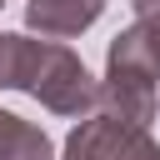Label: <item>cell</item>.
<instances>
[{
  "label": "cell",
  "mask_w": 160,
  "mask_h": 160,
  "mask_svg": "<svg viewBox=\"0 0 160 160\" xmlns=\"http://www.w3.org/2000/svg\"><path fill=\"white\" fill-rule=\"evenodd\" d=\"M100 15H105V0H30V5H25V25H30L40 40L85 35Z\"/></svg>",
  "instance_id": "obj_4"
},
{
  "label": "cell",
  "mask_w": 160,
  "mask_h": 160,
  "mask_svg": "<svg viewBox=\"0 0 160 160\" xmlns=\"http://www.w3.org/2000/svg\"><path fill=\"white\" fill-rule=\"evenodd\" d=\"M130 5H135L140 20H155V25H160V0H130Z\"/></svg>",
  "instance_id": "obj_6"
},
{
  "label": "cell",
  "mask_w": 160,
  "mask_h": 160,
  "mask_svg": "<svg viewBox=\"0 0 160 160\" xmlns=\"http://www.w3.org/2000/svg\"><path fill=\"white\" fill-rule=\"evenodd\" d=\"M0 160H55V145L40 125L0 110Z\"/></svg>",
  "instance_id": "obj_5"
},
{
  "label": "cell",
  "mask_w": 160,
  "mask_h": 160,
  "mask_svg": "<svg viewBox=\"0 0 160 160\" xmlns=\"http://www.w3.org/2000/svg\"><path fill=\"white\" fill-rule=\"evenodd\" d=\"M0 10H5V0H0Z\"/></svg>",
  "instance_id": "obj_7"
},
{
  "label": "cell",
  "mask_w": 160,
  "mask_h": 160,
  "mask_svg": "<svg viewBox=\"0 0 160 160\" xmlns=\"http://www.w3.org/2000/svg\"><path fill=\"white\" fill-rule=\"evenodd\" d=\"M155 80H160V25L135 20L125 25L105 50V80H100V110L130 125L155 120Z\"/></svg>",
  "instance_id": "obj_2"
},
{
  "label": "cell",
  "mask_w": 160,
  "mask_h": 160,
  "mask_svg": "<svg viewBox=\"0 0 160 160\" xmlns=\"http://www.w3.org/2000/svg\"><path fill=\"white\" fill-rule=\"evenodd\" d=\"M0 90H25L50 115H70V120L100 110V80L65 40H30L0 30Z\"/></svg>",
  "instance_id": "obj_1"
},
{
  "label": "cell",
  "mask_w": 160,
  "mask_h": 160,
  "mask_svg": "<svg viewBox=\"0 0 160 160\" xmlns=\"http://www.w3.org/2000/svg\"><path fill=\"white\" fill-rule=\"evenodd\" d=\"M60 160H160V145H155L150 125H130V120L95 110L65 135Z\"/></svg>",
  "instance_id": "obj_3"
}]
</instances>
